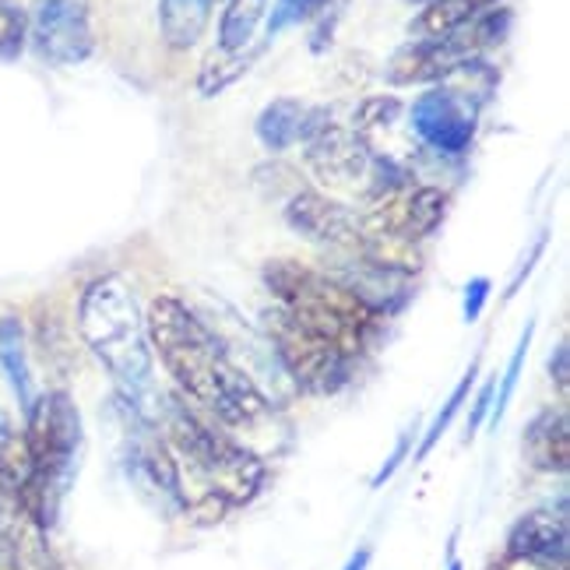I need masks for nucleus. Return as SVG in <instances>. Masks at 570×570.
<instances>
[{
    "instance_id": "obj_1",
    "label": "nucleus",
    "mask_w": 570,
    "mask_h": 570,
    "mask_svg": "<svg viewBox=\"0 0 570 570\" xmlns=\"http://www.w3.org/2000/svg\"><path fill=\"white\" fill-rule=\"evenodd\" d=\"M145 324L151 353H159L169 377L223 426H254L268 412L254 377L180 296H159Z\"/></svg>"
},
{
    "instance_id": "obj_2",
    "label": "nucleus",
    "mask_w": 570,
    "mask_h": 570,
    "mask_svg": "<svg viewBox=\"0 0 570 570\" xmlns=\"http://www.w3.org/2000/svg\"><path fill=\"white\" fill-rule=\"evenodd\" d=\"M78 332L130 409L138 415L156 409V353L141 306L120 275H99L81 289Z\"/></svg>"
},
{
    "instance_id": "obj_3",
    "label": "nucleus",
    "mask_w": 570,
    "mask_h": 570,
    "mask_svg": "<svg viewBox=\"0 0 570 570\" xmlns=\"http://www.w3.org/2000/svg\"><path fill=\"white\" fill-rule=\"evenodd\" d=\"M18 454L21 472L14 479V497L26 503V511L39 524L50 529L63 497L71 490L81 454V415L68 394H39V402L26 415Z\"/></svg>"
},
{
    "instance_id": "obj_4",
    "label": "nucleus",
    "mask_w": 570,
    "mask_h": 570,
    "mask_svg": "<svg viewBox=\"0 0 570 570\" xmlns=\"http://www.w3.org/2000/svg\"><path fill=\"white\" fill-rule=\"evenodd\" d=\"M169 433L173 448L180 458H187V465L205 482L208 497L218 508H239L265 487V465L247 448H239L233 436L197 420L180 402H173L169 409Z\"/></svg>"
},
{
    "instance_id": "obj_5",
    "label": "nucleus",
    "mask_w": 570,
    "mask_h": 570,
    "mask_svg": "<svg viewBox=\"0 0 570 570\" xmlns=\"http://www.w3.org/2000/svg\"><path fill=\"white\" fill-rule=\"evenodd\" d=\"M29 42L39 60L53 68H71V63L89 60L96 47L92 14L85 0H39L29 14Z\"/></svg>"
},
{
    "instance_id": "obj_6",
    "label": "nucleus",
    "mask_w": 570,
    "mask_h": 570,
    "mask_svg": "<svg viewBox=\"0 0 570 570\" xmlns=\"http://www.w3.org/2000/svg\"><path fill=\"white\" fill-rule=\"evenodd\" d=\"M409 124L415 130V138L430 145L433 151H441V156H462L475 141L479 102L448 89V85H436V89L415 96L409 109Z\"/></svg>"
},
{
    "instance_id": "obj_7",
    "label": "nucleus",
    "mask_w": 570,
    "mask_h": 570,
    "mask_svg": "<svg viewBox=\"0 0 570 570\" xmlns=\"http://www.w3.org/2000/svg\"><path fill=\"white\" fill-rule=\"evenodd\" d=\"M285 223L303 239L324 250H363L366 247V223L342 202H332L317 190H299L285 202Z\"/></svg>"
},
{
    "instance_id": "obj_8",
    "label": "nucleus",
    "mask_w": 570,
    "mask_h": 570,
    "mask_svg": "<svg viewBox=\"0 0 570 570\" xmlns=\"http://www.w3.org/2000/svg\"><path fill=\"white\" fill-rule=\"evenodd\" d=\"M448 215V194L441 187H409L405 194H384V205L374 212L366 229H374L399 244H415L430 236Z\"/></svg>"
},
{
    "instance_id": "obj_9",
    "label": "nucleus",
    "mask_w": 570,
    "mask_h": 570,
    "mask_svg": "<svg viewBox=\"0 0 570 570\" xmlns=\"http://www.w3.org/2000/svg\"><path fill=\"white\" fill-rule=\"evenodd\" d=\"M306 163L324 177L327 184H353L374 163L370 148L363 141L360 130H345L321 120V114H314V124L306 130Z\"/></svg>"
},
{
    "instance_id": "obj_10",
    "label": "nucleus",
    "mask_w": 570,
    "mask_h": 570,
    "mask_svg": "<svg viewBox=\"0 0 570 570\" xmlns=\"http://www.w3.org/2000/svg\"><path fill=\"white\" fill-rule=\"evenodd\" d=\"M511 557L535 560L542 567H567V514L532 511L511 529Z\"/></svg>"
},
{
    "instance_id": "obj_11",
    "label": "nucleus",
    "mask_w": 570,
    "mask_h": 570,
    "mask_svg": "<svg viewBox=\"0 0 570 570\" xmlns=\"http://www.w3.org/2000/svg\"><path fill=\"white\" fill-rule=\"evenodd\" d=\"M0 374H4L21 415H29L32 405L39 402V391H36V374L29 360V335L14 314L0 317Z\"/></svg>"
},
{
    "instance_id": "obj_12",
    "label": "nucleus",
    "mask_w": 570,
    "mask_h": 570,
    "mask_svg": "<svg viewBox=\"0 0 570 570\" xmlns=\"http://www.w3.org/2000/svg\"><path fill=\"white\" fill-rule=\"evenodd\" d=\"M311 124H314V114L299 99H275L261 109V117L254 124V135L268 151H285V148H293L299 138H306Z\"/></svg>"
},
{
    "instance_id": "obj_13",
    "label": "nucleus",
    "mask_w": 570,
    "mask_h": 570,
    "mask_svg": "<svg viewBox=\"0 0 570 570\" xmlns=\"http://www.w3.org/2000/svg\"><path fill=\"white\" fill-rule=\"evenodd\" d=\"M497 4H500V0H430V4H423V11L412 18L409 32L415 39L454 36L458 29L472 26L479 14H487Z\"/></svg>"
},
{
    "instance_id": "obj_14",
    "label": "nucleus",
    "mask_w": 570,
    "mask_h": 570,
    "mask_svg": "<svg viewBox=\"0 0 570 570\" xmlns=\"http://www.w3.org/2000/svg\"><path fill=\"white\" fill-rule=\"evenodd\" d=\"M212 18V0H163L159 4V29L166 47L190 50L205 36Z\"/></svg>"
},
{
    "instance_id": "obj_15",
    "label": "nucleus",
    "mask_w": 570,
    "mask_h": 570,
    "mask_svg": "<svg viewBox=\"0 0 570 570\" xmlns=\"http://www.w3.org/2000/svg\"><path fill=\"white\" fill-rule=\"evenodd\" d=\"M268 0H229L223 26H218V50L223 53H239L254 39L257 26L265 21Z\"/></svg>"
},
{
    "instance_id": "obj_16",
    "label": "nucleus",
    "mask_w": 570,
    "mask_h": 570,
    "mask_svg": "<svg viewBox=\"0 0 570 570\" xmlns=\"http://www.w3.org/2000/svg\"><path fill=\"white\" fill-rule=\"evenodd\" d=\"M475 370H479V356L469 363V370H465V374H462V381H458L454 384V391L448 394V402L441 405V409H436V415H433V423L426 426V433H423V441L420 444H415V462H423V458L436 448V441H441V436L451 430V423H454V415L458 412H462V405H465V399H469V394H472V387H475Z\"/></svg>"
},
{
    "instance_id": "obj_17",
    "label": "nucleus",
    "mask_w": 570,
    "mask_h": 570,
    "mask_svg": "<svg viewBox=\"0 0 570 570\" xmlns=\"http://www.w3.org/2000/svg\"><path fill=\"white\" fill-rule=\"evenodd\" d=\"M532 338H535V317L524 324V332L514 345V353L503 366V377L497 381V394H493V409H490V426L497 430L503 423V415H508L511 402H514V391L521 384V370H524V360H529V348H532Z\"/></svg>"
},
{
    "instance_id": "obj_18",
    "label": "nucleus",
    "mask_w": 570,
    "mask_h": 570,
    "mask_svg": "<svg viewBox=\"0 0 570 570\" xmlns=\"http://www.w3.org/2000/svg\"><path fill=\"white\" fill-rule=\"evenodd\" d=\"M29 39V14L11 0H0V60H14Z\"/></svg>"
},
{
    "instance_id": "obj_19",
    "label": "nucleus",
    "mask_w": 570,
    "mask_h": 570,
    "mask_svg": "<svg viewBox=\"0 0 570 570\" xmlns=\"http://www.w3.org/2000/svg\"><path fill=\"white\" fill-rule=\"evenodd\" d=\"M490 293H493V282L487 275H475L465 282V296H462V321L465 324H475L482 317V311H487V303H490Z\"/></svg>"
},
{
    "instance_id": "obj_20",
    "label": "nucleus",
    "mask_w": 570,
    "mask_h": 570,
    "mask_svg": "<svg viewBox=\"0 0 570 570\" xmlns=\"http://www.w3.org/2000/svg\"><path fill=\"white\" fill-rule=\"evenodd\" d=\"M412 444H415V426L405 430V433H399V441H394V448H391V454H387V462L374 472V479H370V487L381 490L384 482H391L394 472H399V469L405 465V458L412 454Z\"/></svg>"
},
{
    "instance_id": "obj_21",
    "label": "nucleus",
    "mask_w": 570,
    "mask_h": 570,
    "mask_svg": "<svg viewBox=\"0 0 570 570\" xmlns=\"http://www.w3.org/2000/svg\"><path fill=\"white\" fill-rule=\"evenodd\" d=\"M311 8H314V0H275L272 14H268V39L278 36L285 26H296L299 18H306Z\"/></svg>"
},
{
    "instance_id": "obj_22",
    "label": "nucleus",
    "mask_w": 570,
    "mask_h": 570,
    "mask_svg": "<svg viewBox=\"0 0 570 570\" xmlns=\"http://www.w3.org/2000/svg\"><path fill=\"white\" fill-rule=\"evenodd\" d=\"M493 394H497V377H490L475 391V402H472V412H469V423H465V441H472L475 430L490 420V409H493Z\"/></svg>"
},
{
    "instance_id": "obj_23",
    "label": "nucleus",
    "mask_w": 570,
    "mask_h": 570,
    "mask_svg": "<svg viewBox=\"0 0 570 570\" xmlns=\"http://www.w3.org/2000/svg\"><path fill=\"white\" fill-rule=\"evenodd\" d=\"M546 244H550V233H539V236H535V244H532V250L524 254V261L518 265V272H514V278H511V285H508V299H514V296H518V289L524 285V278H529V275L535 272L539 257L546 254Z\"/></svg>"
},
{
    "instance_id": "obj_24",
    "label": "nucleus",
    "mask_w": 570,
    "mask_h": 570,
    "mask_svg": "<svg viewBox=\"0 0 570 570\" xmlns=\"http://www.w3.org/2000/svg\"><path fill=\"white\" fill-rule=\"evenodd\" d=\"M0 570H18V542L4 500H0Z\"/></svg>"
},
{
    "instance_id": "obj_25",
    "label": "nucleus",
    "mask_w": 570,
    "mask_h": 570,
    "mask_svg": "<svg viewBox=\"0 0 570 570\" xmlns=\"http://www.w3.org/2000/svg\"><path fill=\"white\" fill-rule=\"evenodd\" d=\"M550 377H557L560 391H567V342L557 345V363L550 360Z\"/></svg>"
},
{
    "instance_id": "obj_26",
    "label": "nucleus",
    "mask_w": 570,
    "mask_h": 570,
    "mask_svg": "<svg viewBox=\"0 0 570 570\" xmlns=\"http://www.w3.org/2000/svg\"><path fill=\"white\" fill-rule=\"evenodd\" d=\"M370 557H374V550H370V546H360V550L348 557V563L342 570H366L370 567Z\"/></svg>"
},
{
    "instance_id": "obj_27",
    "label": "nucleus",
    "mask_w": 570,
    "mask_h": 570,
    "mask_svg": "<svg viewBox=\"0 0 570 570\" xmlns=\"http://www.w3.org/2000/svg\"><path fill=\"white\" fill-rule=\"evenodd\" d=\"M454 539H451V546H448V570H462V560H458V553H454Z\"/></svg>"
},
{
    "instance_id": "obj_28",
    "label": "nucleus",
    "mask_w": 570,
    "mask_h": 570,
    "mask_svg": "<svg viewBox=\"0 0 570 570\" xmlns=\"http://www.w3.org/2000/svg\"><path fill=\"white\" fill-rule=\"evenodd\" d=\"M11 426H8V420H4V412H0V433H8Z\"/></svg>"
},
{
    "instance_id": "obj_29",
    "label": "nucleus",
    "mask_w": 570,
    "mask_h": 570,
    "mask_svg": "<svg viewBox=\"0 0 570 570\" xmlns=\"http://www.w3.org/2000/svg\"><path fill=\"white\" fill-rule=\"evenodd\" d=\"M409 4H430V0H409Z\"/></svg>"
}]
</instances>
